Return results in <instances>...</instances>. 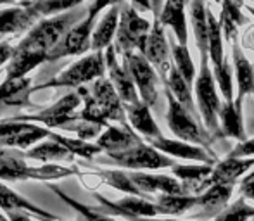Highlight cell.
<instances>
[{
	"instance_id": "obj_36",
	"label": "cell",
	"mask_w": 254,
	"mask_h": 221,
	"mask_svg": "<svg viewBox=\"0 0 254 221\" xmlns=\"http://www.w3.org/2000/svg\"><path fill=\"white\" fill-rule=\"evenodd\" d=\"M207 55L211 57L213 67H218L225 60L223 42H221V26L216 17L207 10Z\"/></svg>"
},
{
	"instance_id": "obj_58",
	"label": "cell",
	"mask_w": 254,
	"mask_h": 221,
	"mask_svg": "<svg viewBox=\"0 0 254 221\" xmlns=\"http://www.w3.org/2000/svg\"><path fill=\"white\" fill-rule=\"evenodd\" d=\"M253 221H254V220H253Z\"/></svg>"
},
{
	"instance_id": "obj_51",
	"label": "cell",
	"mask_w": 254,
	"mask_h": 221,
	"mask_svg": "<svg viewBox=\"0 0 254 221\" xmlns=\"http://www.w3.org/2000/svg\"><path fill=\"white\" fill-rule=\"evenodd\" d=\"M128 221H177V220H157V218H131Z\"/></svg>"
},
{
	"instance_id": "obj_41",
	"label": "cell",
	"mask_w": 254,
	"mask_h": 221,
	"mask_svg": "<svg viewBox=\"0 0 254 221\" xmlns=\"http://www.w3.org/2000/svg\"><path fill=\"white\" fill-rule=\"evenodd\" d=\"M51 190L56 192L57 195H59L61 199H63L64 202H66L67 206H71V208L74 209V211H78L81 216L85 218V221H116L113 218V216L109 215H104V213H99L97 209L90 208V206H85V204H80L78 201H74V199H71L69 195L64 194L61 188H57L56 185H51Z\"/></svg>"
},
{
	"instance_id": "obj_22",
	"label": "cell",
	"mask_w": 254,
	"mask_h": 221,
	"mask_svg": "<svg viewBox=\"0 0 254 221\" xmlns=\"http://www.w3.org/2000/svg\"><path fill=\"white\" fill-rule=\"evenodd\" d=\"M38 21V16L30 7H14L0 10V35L30 31Z\"/></svg>"
},
{
	"instance_id": "obj_48",
	"label": "cell",
	"mask_w": 254,
	"mask_h": 221,
	"mask_svg": "<svg viewBox=\"0 0 254 221\" xmlns=\"http://www.w3.org/2000/svg\"><path fill=\"white\" fill-rule=\"evenodd\" d=\"M7 218L10 221H31V218L28 216V213H21V211L7 213Z\"/></svg>"
},
{
	"instance_id": "obj_47",
	"label": "cell",
	"mask_w": 254,
	"mask_h": 221,
	"mask_svg": "<svg viewBox=\"0 0 254 221\" xmlns=\"http://www.w3.org/2000/svg\"><path fill=\"white\" fill-rule=\"evenodd\" d=\"M14 52H16V47H12L10 44L7 42H0V66L10 60L14 57Z\"/></svg>"
},
{
	"instance_id": "obj_35",
	"label": "cell",
	"mask_w": 254,
	"mask_h": 221,
	"mask_svg": "<svg viewBox=\"0 0 254 221\" xmlns=\"http://www.w3.org/2000/svg\"><path fill=\"white\" fill-rule=\"evenodd\" d=\"M76 92L80 94L81 102H83V109L78 114V119L87 121V123H92V124H99V126H111V124H107L106 114H104V110L101 109V106L97 104V101H95V97L92 95V92H88L85 87H80Z\"/></svg>"
},
{
	"instance_id": "obj_15",
	"label": "cell",
	"mask_w": 254,
	"mask_h": 221,
	"mask_svg": "<svg viewBox=\"0 0 254 221\" xmlns=\"http://www.w3.org/2000/svg\"><path fill=\"white\" fill-rule=\"evenodd\" d=\"M130 178L138 192V197L147 199L151 194H187L185 187L178 178L166 174H149L142 171H130Z\"/></svg>"
},
{
	"instance_id": "obj_53",
	"label": "cell",
	"mask_w": 254,
	"mask_h": 221,
	"mask_svg": "<svg viewBox=\"0 0 254 221\" xmlns=\"http://www.w3.org/2000/svg\"><path fill=\"white\" fill-rule=\"evenodd\" d=\"M246 178H254V171H253V173H249V174H248V176H246Z\"/></svg>"
},
{
	"instance_id": "obj_54",
	"label": "cell",
	"mask_w": 254,
	"mask_h": 221,
	"mask_svg": "<svg viewBox=\"0 0 254 221\" xmlns=\"http://www.w3.org/2000/svg\"><path fill=\"white\" fill-rule=\"evenodd\" d=\"M40 221H61V220H40Z\"/></svg>"
},
{
	"instance_id": "obj_1",
	"label": "cell",
	"mask_w": 254,
	"mask_h": 221,
	"mask_svg": "<svg viewBox=\"0 0 254 221\" xmlns=\"http://www.w3.org/2000/svg\"><path fill=\"white\" fill-rule=\"evenodd\" d=\"M88 14V9L85 7H78L69 12L59 14V16H52L49 19H44L37 23L26 37L17 44L16 49L19 51H33V52H44L49 54L61 40L63 37L80 21H83Z\"/></svg>"
},
{
	"instance_id": "obj_24",
	"label": "cell",
	"mask_w": 254,
	"mask_h": 221,
	"mask_svg": "<svg viewBox=\"0 0 254 221\" xmlns=\"http://www.w3.org/2000/svg\"><path fill=\"white\" fill-rule=\"evenodd\" d=\"M234 64H235V78H237V85H239V94L234 102L239 109H242V101H244L246 95L254 94V69H253V64L246 59L244 52L241 51L237 42L234 44Z\"/></svg>"
},
{
	"instance_id": "obj_19",
	"label": "cell",
	"mask_w": 254,
	"mask_h": 221,
	"mask_svg": "<svg viewBox=\"0 0 254 221\" xmlns=\"http://www.w3.org/2000/svg\"><path fill=\"white\" fill-rule=\"evenodd\" d=\"M142 138L135 133L130 124H121V126H107V130L101 133L97 138V145L106 152H121L130 147L142 144Z\"/></svg>"
},
{
	"instance_id": "obj_23",
	"label": "cell",
	"mask_w": 254,
	"mask_h": 221,
	"mask_svg": "<svg viewBox=\"0 0 254 221\" xmlns=\"http://www.w3.org/2000/svg\"><path fill=\"white\" fill-rule=\"evenodd\" d=\"M159 21L163 26H170L177 35L180 45H187V23H185V0H166L161 10Z\"/></svg>"
},
{
	"instance_id": "obj_13",
	"label": "cell",
	"mask_w": 254,
	"mask_h": 221,
	"mask_svg": "<svg viewBox=\"0 0 254 221\" xmlns=\"http://www.w3.org/2000/svg\"><path fill=\"white\" fill-rule=\"evenodd\" d=\"M116 49L111 45L106 49V69L109 73V80L114 85L118 95H120L121 102L125 106L127 104H137L140 102V95L133 83V78L128 73V69L125 67V64H120L116 59Z\"/></svg>"
},
{
	"instance_id": "obj_57",
	"label": "cell",
	"mask_w": 254,
	"mask_h": 221,
	"mask_svg": "<svg viewBox=\"0 0 254 221\" xmlns=\"http://www.w3.org/2000/svg\"><path fill=\"white\" fill-rule=\"evenodd\" d=\"M0 73H2V71H0Z\"/></svg>"
},
{
	"instance_id": "obj_18",
	"label": "cell",
	"mask_w": 254,
	"mask_h": 221,
	"mask_svg": "<svg viewBox=\"0 0 254 221\" xmlns=\"http://www.w3.org/2000/svg\"><path fill=\"white\" fill-rule=\"evenodd\" d=\"M234 187L235 183H221L206 188L199 195L197 208H201V211L197 213V220L199 221H206L211 218L214 220L218 215H221L227 209V204L232 197Z\"/></svg>"
},
{
	"instance_id": "obj_49",
	"label": "cell",
	"mask_w": 254,
	"mask_h": 221,
	"mask_svg": "<svg viewBox=\"0 0 254 221\" xmlns=\"http://www.w3.org/2000/svg\"><path fill=\"white\" fill-rule=\"evenodd\" d=\"M135 7H138L140 10H151L152 5H151V0H131Z\"/></svg>"
},
{
	"instance_id": "obj_27",
	"label": "cell",
	"mask_w": 254,
	"mask_h": 221,
	"mask_svg": "<svg viewBox=\"0 0 254 221\" xmlns=\"http://www.w3.org/2000/svg\"><path fill=\"white\" fill-rule=\"evenodd\" d=\"M120 5L111 7L106 16L102 17L101 23L97 24V28H95L94 35H92V51L94 52H102L104 49L111 47V42L116 37L118 26H120V14H121Z\"/></svg>"
},
{
	"instance_id": "obj_33",
	"label": "cell",
	"mask_w": 254,
	"mask_h": 221,
	"mask_svg": "<svg viewBox=\"0 0 254 221\" xmlns=\"http://www.w3.org/2000/svg\"><path fill=\"white\" fill-rule=\"evenodd\" d=\"M239 0H225L223 9H221V17H220V26L225 31V38L232 44H235V33H237V26L248 23V19L244 17V14L241 12V5Z\"/></svg>"
},
{
	"instance_id": "obj_56",
	"label": "cell",
	"mask_w": 254,
	"mask_h": 221,
	"mask_svg": "<svg viewBox=\"0 0 254 221\" xmlns=\"http://www.w3.org/2000/svg\"><path fill=\"white\" fill-rule=\"evenodd\" d=\"M253 123H254V119H253Z\"/></svg>"
},
{
	"instance_id": "obj_38",
	"label": "cell",
	"mask_w": 254,
	"mask_h": 221,
	"mask_svg": "<svg viewBox=\"0 0 254 221\" xmlns=\"http://www.w3.org/2000/svg\"><path fill=\"white\" fill-rule=\"evenodd\" d=\"M81 3H83V0H33L28 7L38 17H42V16H51V14L69 12V10L78 9Z\"/></svg>"
},
{
	"instance_id": "obj_20",
	"label": "cell",
	"mask_w": 254,
	"mask_h": 221,
	"mask_svg": "<svg viewBox=\"0 0 254 221\" xmlns=\"http://www.w3.org/2000/svg\"><path fill=\"white\" fill-rule=\"evenodd\" d=\"M125 112H127V117L130 121V126L140 135H144L147 140H156V138L163 137L159 126L156 124L151 114V108L145 102L140 101L137 104H127L125 106Z\"/></svg>"
},
{
	"instance_id": "obj_32",
	"label": "cell",
	"mask_w": 254,
	"mask_h": 221,
	"mask_svg": "<svg viewBox=\"0 0 254 221\" xmlns=\"http://www.w3.org/2000/svg\"><path fill=\"white\" fill-rule=\"evenodd\" d=\"M190 21L194 28L195 47L201 55H207V10L204 9V0L190 2Z\"/></svg>"
},
{
	"instance_id": "obj_26",
	"label": "cell",
	"mask_w": 254,
	"mask_h": 221,
	"mask_svg": "<svg viewBox=\"0 0 254 221\" xmlns=\"http://www.w3.org/2000/svg\"><path fill=\"white\" fill-rule=\"evenodd\" d=\"M49 54L44 52H33V51H19L16 49L14 57L7 64V80H21V78H26V74L31 69H35L40 64L47 62Z\"/></svg>"
},
{
	"instance_id": "obj_2",
	"label": "cell",
	"mask_w": 254,
	"mask_h": 221,
	"mask_svg": "<svg viewBox=\"0 0 254 221\" xmlns=\"http://www.w3.org/2000/svg\"><path fill=\"white\" fill-rule=\"evenodd\" d=\"M76 173L71 167L45 165V166H28L24 161V152L16 149L0 147V180H57Z\"/></svg>"
},
{
	"instance_id": "obj_55",
	"label": "cell",
	"mask_w": 254,
	"mask_h": 221,
	"mask_svg": "<svg viewBox=\"0 0 254 221\" xmlns=\"http://www.w3.org/2000/svg\"><path fill=\"white\" fill-rule=\"evenodd\" d=\"M214 2H221V0H214Z\"/></svg>"
},
{
	"instance_id": "obj_37",
	"label": "cell",
	"mask_w": 254,
	"mask_h": 221,
	"mask_svg": "<svg viewBox=\"0 0 254 221\" xmlns=\"http://www.w3.org/2000/svg\"><path fill=\"white\" fill-rule=\"evenodd\" d=\"M49 138L57 142V144H61L63 147H66L73 156H80L83 159H94L99 152H102V149L97 144H90V142L81 140V138H67L57 133H51Z\"/></svg>"
},
{
	"instance_id": "obj_40",
	"label": "cell",
	"mask_w": 254,
	"mask_h": 221,
	"mask_svg": "<svg viewBox=\"0 0 254 221\" xmlns=\"http://www.w3.org/2000/svg\"><path fill=\"white\" fill-rule=\"evenodd\" d=\"M97 174L107 185H111V187L116 188V190L125 192V194H130V195H137L138 197L137 188H135L133 181H131L130 174H128L127 171L104 169V171H97Z\"/></svg>"
},
{
	"instance_id": "obj_25",
	"label": "cell",
	"mask_w": 254,
	"mask_h": 221,
	"mask_svg": "<svg viewBox=\"0 0 254 221\" xmlns=\"http://www.w3.org/2000/svg\"><path fill=\"white\" fill-rule=\"evenodd\" d=\"M0 209H3L5 213H31V215L38 216L40 220H57L52 213H47L45 209L30 202L28 199L21 197L19 194L10 190L9 187H5L2 181H0Z\"/></svg>"
},
{
	"instance_id": "obj_42",
	"label": "cell",
	"mask_w": 254,
	"mask_h": 221,
	"mask_svg": "<svg viewBox=\"0 0 254 221\" xmlns=\"http://www.w3.org/2000/svg\"><path fill=\"white\" fill-rule=\"evenodd\" d=\"M254 220V208L246 202L244 197H239L234 204L227 206L221 215H218L213 221H249Z\"/></svg>"
},
{
	"instance_id": "obj_28",
	"label": "cell",
	"mask_w": 254,
	"mask_h": 221,
	"mask_svg": "<svg viewBox=\"0 0 254 221\" xmlns=\"http://www.w3.org/2000/svg\"><path fill=\"white\" fill-rule=\"evenodd\" d=\"M171 173L175 178L182 180L187 194L197 195V190L204 180L211 176L213 173V165H175L171 167Z\"/></svg>"
},
{
	"instance_id": "obj_12",
	"label": "cell",
	"mask_w": 254,
	"mask_h": 221,
	"mask_svg": "<svg viewBox=\"0 0 254 221\" xmlns=\"http://www.w3.org/2000/svg\"><path fill=\"white\" fill-rule=\"evenodd\" d=\"M140 54L151 62L152 67H156L157 74L161 76V80L166 83L168 76L171 71V62H170V51H168V42L164 37L163 24H161L159 17H156L154 26L151 28V33L147 35L144 47L140 49Z\"/></svg>"
},
{
	"instance_id": "obj_46",
	"label": "cell",
	"mask_w": 254,
	"mask_h": 221,
	"mask_svg": "<svg viewBox=\"0 0 254 221\" xmlns=\"http://www.w3.org/2000/svg\"><path fill=\"white\" fill-rule=\"evenodd\" d=\"M241 197L254 202V178H244L241 181Z\"/></svg>"
},
{
	"instance_id": "obj_17",
	"label": "cell",
	"mask_w": 254,
	"mask_h": 221,
	"mask_svg": "<svg viewBox=\"0 0 254 221\" xmlns=\"http://www.w3.org/2000/svg\"><path fill=\"white\" fill-rule=\"evenodd\" d=\"M254 166V158H227L223 161L216 163V166L213 167V173L207 180H204L199 187L197 192H204L206 188L213 187V185H221V183H237V180L249 171Z\"/></svg>"
},
{
	"instance_id": "obj_7",
	"label": "cell",
	"mask_w": 254,
	"mask_h": 221,
	"mask_svg": "<svg viewBox=\"0 0 254 221\" xmlns=\"http://www.w3.org/2000/svg\"><path fill=\"white\" fill-rule=\"evenodd\" d=\"M121 14H120V26L116 31V49L118 54H128L133 52L135 49L140 51L144 47L147 35L151 33V24L147 19L140 17L137 14L133 5L121 3Z\"/></svg>"
},
{
	"instance_id": "obj_45",
	"label": "cell",
	"mask_w": 254,
	"mask_h": 221,
	"mask_svg": "<svg viewBox=\"0 0 254 221\" xmlns=\"http://www.w3.org/2000/svg\"><path fill=\"white\" fill-rule=\"evenodd\" d=\"M228 158H239V159L254 158V138H248V140H244V142H239L237 147L232 149Z\"/></svg>"
},
{
	"instance_id": "obj_9",
	"label": "cell",
	"mask_w": 254,
	"mask_h": 221,
	"mask_svg": "<svg viewBox=\"0 0 254 221\" xmlns=\"http://www.w3.org/2000/svg\"><path fill=\"white\" fill-rule=\"evenodd\" d=\"M123 64L133 78V83L140 95V101L149 108L157 104V73L147 59L137 52H128L123 55Z\"/></svg>"
},
{
	"instance_id": "obj_29",
	"label": "cell",
	"mask_w": 254,
	"mask_h": 221,
	"mask_svg": "<svg viewBox=\"0 0 254 221\" xmlns=\"http://www.w3.org/2000/svg\"><path fill=\"white\" fill-rule=\"evenodd\" d=\"M157 213L164 216H178L189 209L197 208L199 195L194 194H157L156 197Z\"/></svg>"
},
{
	"instance_id": "obj_5",
	"label": "cell",
	"mask_w": 254,
	"mask_h": 221,
	"mask_svg": "<svg viewBox=\"0 0 254 221\" xmlns=\"http://www.w3.org/2000/svg\"><path fill=\"white\" fill-rule=\"evenodd\" d=\"M214 81L216 80H214V74L211 73L209 67V55H201V69H199V76L197 81H195V95H197L199 112H201L207 130L218 137V135H221V128L218 124L221 102L216 94Z\"/></svg>"
},
{
	"instance_id": "obj_30",
	"label": "cell",
	"mask_w": 254,
	"mask_h": 221,
	"mask_svg": "<svg viewBox=\"0 0 254 221\" xmlns=\"http://www.w3.org/2000/svg\"><path fill=\"white\" fill-rule=\"evenodd\" d=\"M220 123L221 135L237 138L239 142L248 140L246 138L244 123H242V109L235 106V102H225L220 109Z\"/></svg>"
},
{
	"instance_id": "obj_44",
	"label": "cell",
	"mask_w": 254,
	"mask_h": 221,
	"mask_svg": "<svg viewBox=\"0 0 254 221\" xmlns=\"http://www.w3.org/2000/svg\"><path fill=\"white\" fill-rule=\"evenodd\" d=\"M104 126H99V124H92V123H87V121H80L78 119L76 123H69L66 126H63V130H69V131H74L78 135V138L81 140H90V138H95V137H101V130Z\"/></svg>"
},
{
	"instance_id": "obj_6",
	"label": "cell",
	"mask_w": 254,
	"mask_h": 221,
	"mask_svg": "<svg viewBox=\"0 0 254 221\" xmlns=\"http://www.w3.org/2000/svg\"><path fill=\"white\" fill-rule=\"evenodd\" d=\"M168 97V126L173 131L175 137H178L182 142H187V144L192 145H199V147H204L206 151L211 149V140L213 138L209 137L207 130H204L201 124L195 121V117L189 112L170 92H166ZM213 152V151H209Z\"/></svg>"
},
{
	"instance_id": "obj_52",
	"label": "cell",
	"mask_w": 254,
	"mask_h": 221,
	"mask_svg": "<svg viewBox=\"0 0 254 221\" xmlns=\"http://www.w3.org/2000/svg\"><path fill=\"white\" fill-rule=\"evenodd\" d=\"M0 221H10V220H9V218H5L3 215H0Z\"/></svg>"
},
{
	"instance_id": "obj_31",
	"label": "cell",
	"mask_w": 254,
	"mask_h": 221,
	"mask_svg": "<svg viewBox=\"0 0 254 221\" xmlns=\"http://www.w3.org/2000/svg\"><path fill=\"white\" fill-rule=\"evenodd\" d=\"M166 87H168V92L184 106L189 112L192 114L194 117H199L197 116V108L194 104V97L190 94V85L185 81V78L178 73L177 67H171L170 71V76H168V81H166Z\"/></svg>"
},
{
	"instance_id": "obj_43",
	"label": "cell",
	"mask_w": 254,
	"mask_h": 221,
	"mask_svg": "<svg viewBox=\"0 0 254 221\" xmlns=\"http://www.w3.org/2000/svg\"><path fill=\"white\" fill-rule=\"evenodd\" d=\"M214 80H216L220 92L223 94L225 102H234V83H232V69L228 60H223L218 67H214Z\"/></svg>"
},
{
	"instance_id": "obj_10",
	"label": "cell",
	"mask_w": 254,
	"mask_h": 221,
	"mask_svg": "<svg viewBox=\"0 0 254 221\" xmlns=\"http://www.w3.org/2000/svg\"><path fill=\"white\" fill-rule=\"evenodd\" d=\"M97 16L87 14L83 21L74 24L69 31L63 37V40L49 52V60H57L67 55L85 54L92 49V35H94V24Z\"/></svg>"
},
{
	"instance_id": "obj_50",
	"label": "cell",
	"mask_w": 254,
	"mask_h": 221,
	"mask_svg": "<svg viewBox=\"0 0 254 221\" xmlns=\"http://www.w3.org/2000/svg\"><path fill=\"white\" fill-rule=\"evenodd\" d=\"M16 2H23V7H28L33 0H0V5L2 3H16Z\"/></svg>"
},
{
	"instance_id": "obj_21",
	"label": "cell",
	"mask_w": 254,
	"mask_h": 221,
	"mask_svg": "<svg viewBox=\"0 0 254 221\" xmlns=\"http://www.w3.org/2000/svg\"><path fill=\"white\" fill-rule=\"evenodd\" d=\"M31 90L30 78L5 80L0 85V108H35L30 102Z\"/></svg>"
},
{
	"instance_id": "obj_14",
	"label": "cell",
	"mask_w": 254,
	"mask_h": 221,
	"mask_svg": "<svg viewBox=\"0 0 254 221\" xmlns=\"http://www.w3.org/2000/svg\"><path fill=\"white\" fill-rule=\"evenodd\" d=\"M149 145H152L154 149L170 156V158L187 159V161H195L201 163V165H216V156L213 152L206 151V149L199 147V145L187 144V142L161 137L156 138V140H149Z\"/></svg>"
},
{
	"instance_id": "obj_39",
	"label": "cell",
	"mask_w": 254,
	"mask_h": 221,
	"mask_svg": "<svg viewBox=\"0 0 254 221\" xmlns=\"http://www.w3.org/2000/svg\"><path fill=\"white\" fill-rule=\"evenodd\" d=\"M170 47H171V52H173L175 67H177L178 73L185 78V81L190 85L192 81H194V76H195V67H194V62H192V59H190V54H189L187 45L175 44V42L170 40Z\"/></svg>"
},
{
	"instance_id": "obj_11",
	"label": "cell",
	"mask_w": 254,
	"mask_h": 221,
	"mask_svg": "<svg viewBox=\"0 0 254 221\" xmlns=\"http://www.w3.org/2000/svg\"><path fill=\"white\" fill-rule=\"evenodd\" d=\"M95 201L99 202V213L104 215H114V216H125L127 220L131 218H156L157 213L156 202L149 201L144 197H137V195H127V197L120 199V201H107L106 197L95 194Z\"/></svg>"
},
{
	"instance_id": "obj_34",
	"label": "cell",
	"mask_w": 254,
	"mask_h": 221,
	"mask_svg": "<svg viewBox=\"0 0 254 221\" xmlns=\"http://www.w3.org/2000/svg\"><path fill=\"white\" fill-rule=\"evenodd\" d=\"M74 156L67 151L66 147H63L61 144L54 140L44 142V144L31 147L24 152V159H35V161H73Z\"/></svg>"
},
{
	"instance_id": "obj_16",
	"label": "cell",
	"mask_w": 254,
	"mask_h": 221,
	"mask_svg": "<svg viewBox=\"0 0 254 221\" xmlns=\"http://www.w3.org/2000/svg\"><path fill=\"white\" fill-rule=\"evenodd\" d=\"M92 95H94L97 104L104 110L107 121H118L121 124H128L125 106L109 78H99V80H95L94 85H92Z\"/></svg>"
},
{
	"instance_id": "obj_4",
	"label": "cell",
	"mask_w": 254,
	"mask_h": 221,
	"mask_svg": "<svg viewBox=\"0 0 254 221\" xmlns=\"http://www.w3.org/2000/svg\"><path fill=\"white\" fill-rule=\"evenodd\" d=\"M97 163H109V165L123 166L128 169H161V167H173L177 163L173 158L163 154L152 145L138 144L121 152H106L104 158H95Z\"/></svg>"
},
{
	"instance_id": "obj_3",
	"label": "cell",
	"mask_w": 254,
	"mask_h": 221,
	"mask_svg": "<svg viewBox=\"0 0 254 221\" xmlns=\"http://www.w3.org/2000/svg\"><path fill=\"white\" fill-rule=\"evenodd\" d=\"M106 73V54L104 52H94L90 55H85L78 62H74L69 69L57 74L56 78L49 80L47 83H42L38 87H33V90H44V88H80L88 81H95L99 78H104Z\"/></svg>"
},
{
	"instance_id": "obj_8",
	"label": "cell",
	"mask_w": 254,
	"mask_h": 221,
	"mask_svg": "<svg viewBox=\"0 0 254 221\" xmlns=\"http://www.w3.org/2000/svg\"><path fill=\"white\" fill-rule=\"evenodd\" d=\"M81 97L78 92H69L64 97H61L51 108L40 110L37 114H19V116L10 117L12 121H21V123H42L45 128H63L69 123L78 121V116L74 110L80 106Z\"/></svg>"
}]
</instances>
